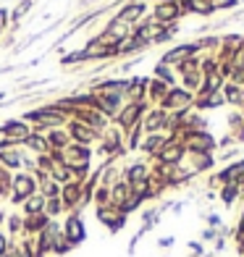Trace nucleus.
Segmentation results:
<instances>
[{
  "mask_svg": "<svg viewBox=\"0 0 244 257\" xmlns=\"http://www.w3.org/2000/svg\"><path fill=\"white\" fill-rule=\"evenodd\" d=\"M202 239H205V241H213V239H215V228H205V231H202Z\"/></svg>",
  "mask_w": 244,
  "mask_h": 257,
  "instance_id": "10",
  "label": "nucleus"
},
{
  "mask_svg": "<svg viewBox=\"0 0 244 257\" xmlns=\"http://www.w3.org/2000/svg\"><path fill=\"white\" fill-rule=\"evenodd\" d=\"M239 184H223V189H220V200H223V205H234L236 197H239Z\"/></svg>",
  "mask_w": 244,
  "mask_h": 257,
  "instance_id": "4",
  "label": "nucleus"
},
{
  "mask_svg": "<svg viewBox=\"0 0 244 257\" xmlns=\"http://www.w3.org/2000/svg\"><path fill=\"white\" fill-rule=\"evenodd\" d=\"M189 249H192L194 254H202V244H197V241H192V244H189Z\"/></svg>",
  "mask_w": 244,
  "mask_h": 257,
  "instance_id": "11",
  "label": "nucleus"
},
{
  "mask_svg": "<svg viewBox=\"0 0 244 257\" xmlns=\"http://www.w3.org/2000/svg\"><path fill=\"white\" fill-rule=\"evenodd\" d=\"M61 233L66 236V241L71 244V247H76V244H81L87 239V228H84V220H81L76 213H71L66 218V223H63V228H61Z\"/></svg>",
  "mask_w": 244,
  "mask_h": 257,
  "instance_id": "2",
  "label": "nucleus"
},
{
  "mask_svg": "<svg viewBox=\"0 0 244 257\" xmlns=\"http://www.w3.org/2000/svg\"><path fill=\"white\" fill-rule=\"evenodd\" d=\"M8 228H11V233H19L21 228H24V220H21L19 215H11L8 218Z\"/></svg>",
  "mask_w": 244,
  "mask_h": 257,
  "instance_id": "6",
  "label": "nucleus"
},
{
  "mask_svg": "<svg viewBox=\"0 0 244 257\" xmlns=\"http://www.w3.org/2000/svg\"><path fill=\"white\" fill-rule=\"evenodd\" d=\"M173 241H176V239H173V236H163V239L158 241V247H163V249L168 247V249H171V247H173Z\"/></svg>",
  "mask_w": 244,
  "mask_h": 257,
  "instance_id": "7",
  "label": "nucleus"
},
{
  "mask_svg": "<svg viewBox=\"0 0 244 257\" xmlns=\"http://www.w3.org/2000/svg\"><path fill=\"white\" fill-rule=\"evenodd\" d=\"M11 189H14L11 200L16 205H24V200H29L32 194H37V184H34V179L27 176V173H19V176H14V181H11Z\"/></svg>",
  "mask_w": 244,
  "mask_h": 257,
  "instance_id": "1",
  "label": "nucleus"
},
{
  "mask_svg": "<svg viewBox=\"0 0 244 257\" xmlns=\"http://www.w3.org/2000/svg\"><path fill=\"white\" fill-rule=\"evenodd\" d=\"M205 220H207V226H210V228H215V226H220V218H218L215 213H210V215H207Z\"/></svg>",
  "mask_w": 244,
  "mask_h": 257,
  "instance_id": "9",
  "label": "nucleus"
},
{
  "mask_svg": "<svg viewBox=\"0 0 244 257\" xmlns=\"http://www.w3.org/2000/svg\"><path fill=\"white\" fill-rule=\"evenodd\" d=\"M24 213L27 215H40L45 213V197L37 192V194H32L29 200H24Z\"/></svg>",
  "mask_w": 244,
  "mask_h": 257,
  "instance_id": "3",
  "label": "nucleus"
},
{
  "mask_svg": "<svg viewBox=\"0 0 244 257\" xmlns=\"http://www.w3.org/2000/svg\"><path fill=\"white\" fill-rule=\"evenodd\" d=\"M0 163L8 166V168H19L21 166V158L16 153H0Z\"/></svg>",
  "mask_w": 244,
  "mask_h": 257,
  "instance_id": "5",
  "label": "nucleus"
},
{
  "mask_svg": "<svg viewBox=\"0 0 244 257\" xmlns=\"http://www.w3.org/2000/svg\"><path fill=\"white\" fill-rule=\"evenodd\" d=\"M8 252V239H6V233H0V257H6Z\"/></svg>",
  "mask_w": 244,
  "mask_h": 257,
  "instance_id": "8",
  "label": "nucleus"
}]
</instances>
